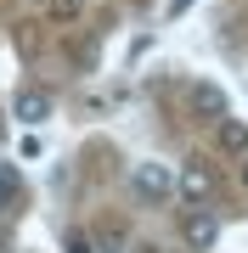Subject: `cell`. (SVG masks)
<instances>
[{
    "label": "cell",
    "instance_id": "obj_1",
    "mask_svg": "<svg viewBox=\"0 0 248 253\" xmlns=\"http://www.w3.org/2000/svg\"><path fill=\"white\" fill-rule=\"evenodd\" d=\"M181 242L192 248V253H209L214 242H220V214H214L209 203H186V214H181Z\"/></svg>",
    "mask_w": 248,
    "mask_h": 253
},
{
    "label": "cell",
    "instance_id": "obj_2",
    "mask_svg": "<svg viewBox=\"0 0 248 253\" xmlns=\"http://www.w3.org/2000/svg\"><path fill=\"white\" fill-rule=\"evenodd\" d=\"M130 186H136V197L147 203V208H164L175 197V174H169V163H136L130 169Z\"/></svg>",
    "mask_w": 248,
    "mask_h": 253
},
{
    "label": "cell",
    "instance_id": "obj_3",
    "mask_svg": "<svg viewBox=\"0 0 248 253\" xmlns=\"http://www.w3.org/2000/svg\"><path fill=\"white\" fill-rule=\"evenodd\" d=\"M186 101H192V118H203V124H214V118L231 113V101H226V90L214 79H198L192 90H186Z\"/></svg>",
    "mask_w": 248,
    "mask_h": 253
},
{
    "label": "cell",
    "instance_id": "obj_4",
    "mask_svg": "<svg viewBox=\"0 0 248 253\" xmlns=\"http://www.w3.org/2000/svg\"><path fill=\"white\" fill-rule=\"evenodd\" d=\"M175 191H181L186 203H209L214 197V169L209 163H186V169L175 174Z\"/></svg>",
    "mask_w": 248,
    "mask_h": 253
},
{
    "label": "cell",
    "instance_id": "obj_5",
    "mask_svg": "<svg viewBox=\"0 0 248 253\" xmlns=\"http://www.w3.org/2000/svg\"><path fill=\"white\" fill-rule=\"evenodd\" d=\"M11 118H17V124H46L51 118V96L40 90V84H23V90L11 96Z\"/></svg>",
    "mask_w": 248,
    "mask_h": 253
},
{
    "label": "cell",
    "instance_id": "obj_6",
    "mask_svg": "<svg viewBox=\"0 0 248 253\" xmlns=\"http://www.w3.org/2000/svg\"><path fill=\"white\" fill-rule=\"evenodd\" d=\"M214 141H220V152L226 158H248V124H243V118H214Z\"/></svg>",
    "mask_w": 248,
    "mask_h": 253
},
{
    "label": "cell",
    "instance_id": "obj_7",
    "mask_svg": "<svg viewBox=\"0 0 248 253\" xmlns=\"http://www.w3.org/2000/svg\"><path fill=\"white\" fill-rule=\"evenodd\" d=\"M101 248H124V225H107V231H101Z\"/></svg>",
    "mask_w": 248,
    "mask_h": 253
},
{
    "label": "cell",
    "instance_id": "obj_8",
    "mask_svg": "<svg viewBox=\"0 0 248 253\" xmlns=\"http://www.w3.org/2000/svg\"><path fill=\"white\" fill-rule=\"evenodd\" d=\"M51 11H56V17H74V11H79V0H51Z\"/></svg>",
    "mask_w": 248,
    "mask_h": 253
},
{
    "label": "cell",
    "instance_id": "obj_9",
    "mask_svg": "<svg viewBox=\"0 0 248 253\" xmlns=\"http://www.w3.org/2000/svg\"><path fill=\"white\" fill-rule=\"evenodd\" d=\"M62 253H91V236H68V248Z\"/></svg>",
    "mask_w": 248,
    "mask_h": 253
},
{
    "label": "cell",
    "instance_id": "obj_10",
    "mask_svg": "<svg viewBox=\"0 0 248 253\" xmlns=\"http://www.w3.org/2000/svg\"><path fill=\"white\" fill-rule=\"evenodd\" d=\"M243 186H248V163H243Z\"/></svg>",
    "mask_w": 248,
    "mask_h": 253
}]
</instances>
